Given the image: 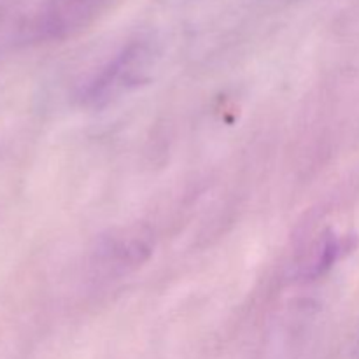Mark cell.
Listing matches in <instances>:
<instances>
[{
	"mask_svg": "<svg viewBox=\"0 0 359 359\" xmlns=\"http://www.w3.org/2000/svg\"><path fill=\"white\" fill-rule=\"evenodd\" d=\"M93 2L95 0H51L46 14V27L51 32L67 30L74 23L83 20Z\"/></svg>",
	"mask_w": 359,
	"mask_h": 359,
	"instance_id": "2",
	"label": "cell"
},
{
	"mask_svg": "<svg viewBox=\"0 0 359 359\" xmlns=\"http://www.w3.org/2000/svg\"><path fill=\"white\" fill-rule=\"evenodd\" d=\"M149 67L151 51L147 46L140 42L128 46L88 84L83 93V100L95 107L109 104L130 88H135L137 84L142 83L147 77L146 74Z\"/></svg>",
	"mask_w": 359,
	"mask_h": 359,
	"instance_id": "1",
	"label": "cell"
}]
</instances>
